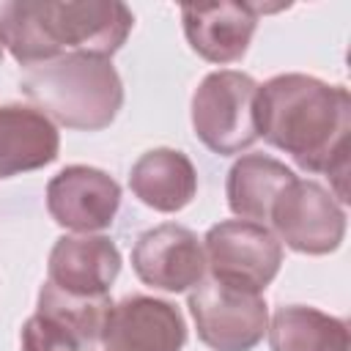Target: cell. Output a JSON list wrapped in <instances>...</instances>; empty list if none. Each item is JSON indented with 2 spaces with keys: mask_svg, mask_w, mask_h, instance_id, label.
<instances>
[{
  "mask_svg": "<svg viewBox=\"0 0 351 351\" xmlns=\"http://www.w3.org/2000/svg\"><path fill=\"white\" fill-rule=\"evenodd\" d=\"M258 137L291 156L307 173L326 176L332 195L348 203V137L351 96L343 85H329L310 74H277L258 85Z\"/></svg>",
  "mask_w": 351,
  "mask_h": 351,
  "instance_id": "1",
  "label": "cell"
},
{
  "mask_svg": "<svg viewBox=\"0 0 351 351\" xmlns=\"http://www.w3.org/2000/svg\"><path fill=\"white\" fill-rule=\"evenodd\" d=\"M134 27L118 0H14L0 5V36L11 58L30 69L66 55L112 58Z\"/></svg>",
  "mask_w": 351,
  "mask_h": 351,
  "instance_id": "2",
  "label": "cell"
},
{
  "mask_svg": "<svg viewBox=\"0 0 351 351\" xmlns=\"http://www.w3.org/2000/svg\"><path fill=\"white\" fill-rule=\"evenodd\" d=\"M30 107L77 132L107 129L123 107V82L107 58L66 55L25 69L19 80Z\"/></svg>",
  "mask_w": 351,
  "mask_h": 351,
  "instance_id": "3",
  "label": "cell"
},
{
  "mask_svg": "<svg viewBox=\"0 0 351 351\" xmlns=\"http://www.w3.org/2000/svg\"><path fill=\"white\" fill-rule=\"evenodd\" d=\"M258 82L233 69L211 71L192 93V129L195 137L219 156H233L252 148L258 137L255 118Z\"/></svg>",
  "mask_w": 351,
  "mask_h": 351,
  "instance_id": "4",
  "label": "cell"
},
{
  "mask_svg": "<svg viewBox=\"0 0 351 351\" xmlns=\"http://www.w3.org/2000/svg\"><path fill=\"white\" fill-rule=\"evenodd\" d=\"M189 313L197 337L211 351H252L269 326L263 293L203 277L189 291Z\"/></svg>",
  "mask_w": 351,
  "mask_h": 351,
  "instance_id": "5",
  "label": "cell"
},
{
  "mask_svg": "<svg viewBox=\"0 0 351 351\" xmlns=\"http://www.w3.org/2000/svg\"><path fill=\"white\" fill-rule=\"evenodd\" d=\"M269 225L293 252L329 255L346 239V208L318 181L296 176L277 197Z\"/></svg>",
  "mask_w": 351,
  "mask_h": 351,
  "instance_id": "6",
  "label": "cell"
},
{
  "mask_svg": "<svg viewBox=\"0 0 351 351\" xmlns=\"http://www.w3.org/2000/svg\"><path fill=\"white\" fill-rule=\"evenodd\" d=\"M206 271L230 285L263 293L282 266V244L266 225L225 219L203 236Z\"/></svg>",
  "mask_w": 351,
  "mask_h": 351,
  "instance_id": "7",
  "label": "cell"
},
{
  "mask_svg": "<svg viewBox=\"0 0 351 351\" xmlns=\"http://www.w3.org/2000/svg\"><path fill=\"white\" fill-rule=\"evenodd\" d=\"M132 269L148 288L184 293L206 277V252L195 230L165 222L137 236L132 247Z\"/></svg>",
  "mask_w": 351,
  "mask_h": 351,
  "instance_id": "8",
  "label": "cell"
},
{
  "mask_svg": "<svg viewBox=\"0 0 351 351\" xmlns=\"http://www.w3.org/2000/svg\"><path fill=\"white\" fill-rule=\"evenodd\" d=\"M121 208L118 181L90 165H69L47 184V211L55 225L74 233L107 230Z\"/></svg>",
  "mask_w": 351,
  "mask_h": 351,
  "instance_id": "9",
  "label": "cell"
},
{
  "mask_svg": "<svg viewBox=\"0 0 351 351\" xmlns=\"http://www.w3.org/2000/svg\"><path fill=\"white\" fill-rule=\"evenodd\" d=\"M186 324L176 304L156 296H126L104 318L101 351H181Z\"/></svg>",
  "mask_w": 351,
  "mask_h": 351,
  "instance_id": "10",
  "label": "cell"
},
{
  "mask_svg": "<svg viewBox=\"0 0 351 351\" xmlns=\"http://www.w3.org/2000/svg\"><path fill=\"white\" fill-rule=\"evenodd\" d=\"M266 11L258 3H208L184 5L181 25L189 47L208 63H236L247 55L258 27V16Z\"/></svg>",
  "mask_w": 351,
  "mask_h": 351,
  "instance_id": "11",
  "label": "cell"
},
{
  "mask_svg": "<svg viewBox=\"0 0 351 351\" xmlns=\"http://www.w3.org/2000/svg\"><path fill=\"white\" fill-rule=\"evenodd\" d=\"M121 252L110 236H60L47 258V280L77 296H104L121 271Z\"/></svg>",
  "mask_w": 351,
  "mask_h": 351,
  "instance_id": "12",
  "label": "cell"
},
{
  "mask_svg": "<svg viewBox=\"0 0 351 351\" xmlns=\"http://www.w3.org/2000/svg\"><path fill=\"white\" fill-rule=\"evenodd\" d=\"M58 126L30 104H0V181L58 159Z\"/></svg>",
  "mask_w": 351,
  "mask_h": 351,
  "instance_id": "13",
  "label": "cell"
},
{
  "mask_svg": "<svg viewBox=\"0 0 351 351\" xmlns=\"http://www.w3.org/2000/svg\"><path fill=\"white\" fill-rule=\"evenodd\" d=\"M129 186L143 206L159 214H176L195 200L197 170L178 148H151L132 165Z\"/></svg>",
  "mask_w": 351,
  "mask_h": 351,
  "instance_id": "14",
  "label": "cell"
},
{
  "mask_svg": "<svg viewBox=\"0 0 351 351\" xmlns=\"http://www.w3.org/2000/svg\"><path fill=\"white\" fill-rule=\"evenodd\" d=\"M293 178L296 173L285 162L266 154H244L230 165L225 178L228 208L244 222L266 225L277 197Z\"/></svg>",
  "mask_w": 351,
  "mask_h": 351,
  "instance_id": "15",
  "label": "cell"
},
{
  "mask_svg": "<svg viewBox=\"0 0 351 351\" xmlns=\"http://www.w3.org/2000/svg\"><path fill=\"white\" fill-rule=\"evenodd\" d=\"M271 351H348V324L310 304H282L266 326Z\"/></svg>",
  "mask_w": 351,
  "mask_h": 351,
  "instance_id": "16",
  "label": "cell"
},
{
  "mask_svg": "<svg viewBox=\"0 0 351 351\" xmlns=\"http://www.w3.org/2000/svg\"><path fill=\"white\" fill-rule=\"evenodd\" d=\"M110 307H112L110 293L77 296L55 288L49 280L38 288V302H36V313L52 321L58 329H63L80 346V351H93L99 346Z\"/></svg>",
  "mask_w": 351,
  "mask_h": 351,
  "instance_id": "17",
  "label": "cell"
},
{
  "mask_svg": "<svg viewBox=\"0 0 351 351\" xmlns=\"http://www.w3.org/2000/svg\"><path fill=\"white\" fill-rule=\"evenodd\" d=\"M19 351H80V346L52 321L33 313L19 332Z\"/></svg>",
  "mask_w": 351,
  "mask_h": 351,
  "instance_id": "18",
  "label": "cell"
},
{
  "mask_svg": "<svg viewBox=\"0 0 351 351\" xmlns=\"http://www.w3.org/2000/svg\"><path fill=\"white\" fill-rule=\"evenodd\" d=\"M3 52H5V47H3V36H0V60H3Z\"/></svg>",
  "mask_w": 351,
  "mask_h": 351,
  "instance_id": "19",
  "label": "cell"
}]
</instances>
